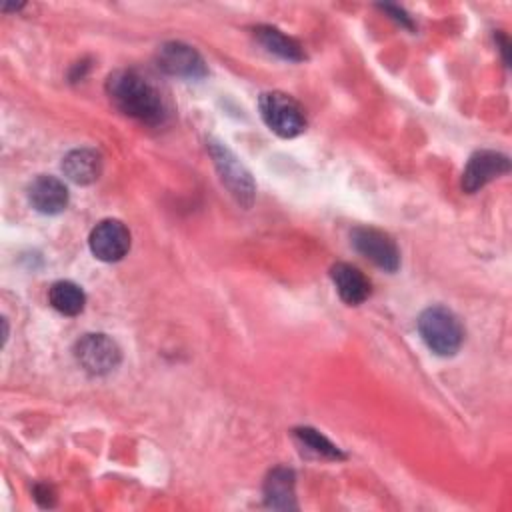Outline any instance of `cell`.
I'll use <instances>...</instances> for the list:
<instances>
[{"label":"cell","instance_id":"5b68a950","mask_svg":"<svg viewBox=\"0 0 512 512\" xmlns=\"http://www.w3.org/2000/svg\"><path fill=\"white\" fill-rule=\"evenodd\" d=\"M74 356L78 364L88 374H94V376L110 374L112 370L118 368L122 358L118 344L110 336L100 332L84 334L74 346Z\"/></svg>","mask_w":512,"mask_h":512},{"label":"cell","instance_id":"6da1fadb","mask_svg":"<svg viewBox=\"0 0 512 512\" xmlns=\"http://www.w3.org/2000/svg\"><path fill=\"white\" fill-rule=\"evenodd\" d=\"M106 92L120 112L144 124H162L168 114L160 90L138 70H116L110 74Z\"/></svg>","mask_w":512,"mask_h":512},{"label":"cell","instance_id":"277c9868","mask_svg":"<svg viewBox=\"0 0 512 512\" xmlns=\"http://www.w3.org/2000/svg\"><path fill=\"white\" fill-rule=\"evenodd\" d=\"M208 150H210V156L214 160V166H216L224 186L230 190V194L242 206L248 208L254 200V194H256V186H254V180H252L250 172L244 168V164L224 144L210 142Z\"/></svg>","mask_w":512,"mask_h":512},{"label":"cell","instance_id":"5bb4252c","mask_svg":"<svg viewBox=\"0 0 512 512\" xmlns=\"http://www.w3.org/2000/svg\"><path fill=\"white\" fill-rule=\"evenodd\" d=\"M254 36H256V40H258L268 52H272V54H276V56H280V58H284V60L300 62V60L306 58L302 46H300L294 38L286 36L284 32H280V30L274 28V26H256V28H254Z\"/></svg>","mask_w":512,"mask_h":512},{"label":"cell","instance_id":"8fae6325","mask_svg":"<svg viewBox=\"0 0 512 512\" xmlns=\"http://www.w3.org/2000/svg\"><path fill=\"white\" fill-rule=\"evenodd\" d=\"M330 276H332L338 296L346 304L358 306L370 296V280L356 266L338 262L330 268Z\"/></svg>","mask_w":512,"mask_h":512},{"label":"cell","instance_id":"4fadbf2b","mask_svg":"<svg viewBox=\"0 0 512 512\" xmlns=\"http://www.w3.org/2000/svg\"><path fill=\"white\" fill-rule=\"evenodd\" d=\"M62 172L80 186L92 184L102 174V156L92 148H76L64 156Z\"/></svg>","mask_w":512,"mask_h":512},{"label":"cell","instance_id":"7a4b0ae2","mask_svg":"<svg viewBox=\"0 0 512 512\" xmlns=\"http://www.w3.org/2000/svg\"><path fill=\"white\" fill-rule=\"evenodd\" d=\"M418 332L424 344L438 356H452L464 340V330L454 312L444 306H430L418 316Z\"/></svg>","mask_w":512,"mask_h":512},{"label":"cell","instance_id":"ba28073f","mask_svg":"<svg viewBox=\"0 0 512 512\" xmlns=\"http://www.w3.org/2000/svg\"><path fill=\"white\" fill-rule=\"evenodd\" d=\"M158 68L164 70L170 76H180L188 80L204 78L206 76V64L202 56L184 42H166L158 48L156 54Z\"/></svg>","mask_w":512,"mask_h":512},{"label":"cell","instance_id":"ac0fdd59","mask_svg":"<svg viewBox=\"0 0 512 512\" xmlns=\"http://www.w3.org/2000/svg\"><path fill=\"white\" fill-rule=\"evenodd\" d=\"M380 8H382V10H386V12H390V14H392V18H394L396 22H400L402 26L412 28V20L406 16V12H404L402 8H398V6H390V4H382Z\"/></svg>","mask_w":512,"mask_h":512},{"label":"cell","instance_id":"9a60e30c","mask_svg":"<svg viewBox=\"0 0 512 512\" xmlns=\"http://www.w3.org/2000/svg\"><path fill=\"white\" fill-rule=\"evenodd\" d=\"M48 302L64 316H76L84 310L86 294L78 284L70 280H58L48 290Z\"/></svg>","mask_w":512,"mask_h":512},{"label":"cell","instance_id":"8992f818","mask_svg":"<svg viewBox=\"0 0 512 512\" xmlns=\"http://www.w3.org/2000/svg\"><path fill=\"white\" fill-rule=\"evenodd\" d=\"M350 240L356 252H360L378 268L386 272H396L400 268V250L392 236L386 232L370 226H358L350 232Z\"/></svg>","mask_w":512,"mask_h":512},{"label":"cell","instance_id":"3957f363","mask_svg":"<svg viewBox=\"0 0 512 512\" xmlns=\"http://www.w3.org/2000/svg\"><path fill=\"white\" fill-rule=\"evenodd\" d=\"M258 108L266 126L282 138H294L306 130L304 108L286 92H264Z\"/></svg>","mask_w":512,"mask_h":512},{"label":"cell","instance_id":"9c48e42d","mask_svg":"<svg viewBox=\"0 0 512 512\" xmlns=\"http://www.w3.org/2000/svg\"><path fill=\"white\" fill-rule=\"evenodd\" d=\"M510 170L508 156L494 150H478L470 156L462 172V190L468 194L478 192L482 186Z\"/></svg>","mask_w":512,"mask_h":512},{"label":"cell","instance_id":"30bf717a","mask_svg":"<svg viewBox=\"0 0 512 512\" xmlns=\"http://www.w3.org/2000/svg\"><path fill=\"white\" fill-rule=\"evenodd\" d=\"M30 204L42 214H60L68 206V188L54 176H38L28 186Z\"/></svg>","mask_w":512,"mask_h":512},{"label":"cell","instance_id":"e0dca14e","mask_svg":"<svg viewBox=\"0 0 512 512\" xmlns=\"http://www.w3.org/2000/svg\"><path fill=\"white\" fill-rule=\"evenodd\" d=\"M34 500H36L40 506L50 508V506L56 504V492H54V488H52L50 484H46V482L36 484V486H34Z\"/></svg>","mask_w":512,"mask_h":512},{"label":"cell","instance_id":"7c38bea8","mask_svg":"<svg viewBox=\"0 0 512 512\" xmlns=\"http://www.w3.org/2000/svg\"><path fill=\"white\" fill-rule=\"evenodd\" d=\"M294 472L286 466H276L264 480V502L274 510H296Z\"/></svg>","mask_w":512,"mask_h":512},{"label":"cell","instance_id":"52a82bcc","mask_svg":"<svg viewBox=\"0 0 512 512\" xmlns=\"http://www.w3.org/2000/svg\"><path fill=\"white\" fill-rule=\"evenodd\" d=\"M88 244L98 260L118 262L130 250V232L120 220L108 218L92 228Z\"/></svg>","mask_w":512,"mask_h":512},{"label":"cell","instance_id":"2e32d148","mask_svg":"<svg viewBox=\"0 0 512 512\" xmlns=\"http://www.w3.org/2000/svg\"><path fill=\"white\" fill-rule=\"evenodd\" d=\"M294 436L298 438V442L310 450L312 454L320 456V458H328V460H340L344 458V454L340 452V448L336 444H332L324 434H320L318 430L314 428H308V426H302V428H296L294 430Z\"/></svg>","mask_w":512,"mask_h":512}]
</instances>
